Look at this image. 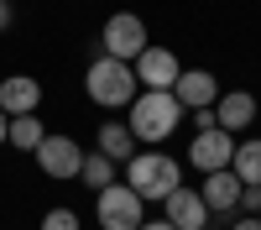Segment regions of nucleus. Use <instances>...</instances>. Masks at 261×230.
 Here are the masks:
<instances>
[{"mask_svg": "<svg viewBox=\"0 0 261 230\" xmlns=\"http://www.w3.org/2000/svg\"><path fill=\"white\" fill-rule=\"evenodd\" d=\"M188 120H193V131H214V105L209 110H188Z\"/></svg>", "mask_w": 261, "mask_h": 230, "instance_id": "20", "label": "nucleus"}, {"mask_svg": "<svg viewBox=\"0 0 261 230\" xmlns=\"http://www.w3.org/2000/svg\"><path fill=\"white\" fill-rule=\"evenodd\" d=\"M37 105H42V84L32 73H11V79H0V115L16 120V115H37Z\"/></svg>", "mask_w": 261, "mask_h": 230, "instance_id": "11", "label": "nucleus"}, {"mask_svg": "<svg viewBox=\"0 0 261 230\" xmlns=\"http://www.w3.org/2000/svg\"><path fill=\"white\" fill-rule=\"evenodd\" d=\"M125 188H130L141 204H146V199H167L172 188H183V167L172 162L162 146H151V152H136V157L125 162Z\"/></svg>", "mask_w": 261, "mask_h": 230, "instance_id": "3", "label": "nucleus"}, {"mask_svg": "<svg viewBox=\"0 0 261 230\" xmlns=\"http://www.w3.org/2000/svg\"><path fill=\"white\" fill-rule=\"evenodd\" d=\"M79 178L99 194V188H110V183H115V162L105 157V152H84V173H79Z\"/></svg>", "mask_w": 261, "mask_h": 230, "instance_id": "17", "label": "nucleus"}, {"mask_svg": "<svg viewBox=\"0 0 261 230\" xmlns=\"http://www.w3.org/2000/svg\"><path fill=\"white\" fill-rule=\"evenodd\" d=\"M162 209H167L162 220L172 230H209V209L199 199V188H172V194L162 199Z\"/></svg>", "mask_w": 261, "mask_h": 230, "instance_id": "12", "label": "nucleus"}, {"mask_svg": "<svg viewBox=\"0 0 261 230\" xmlns=\"http://www.w3.org/2000/svg\"><path fill=\"white\" fill-rule=\"evenodd\" d=\"M256 120V94L251 89H230V94H220L214 99V125H220V131H246V125Z\"/></svg>", "mask_w": 261, "mask_h": 230, "instance_id": "13", "label": "nucleus"}, {"mask_svg": "<svg viewBox=\"0 0 261 230\" xmlns=\"http://www.w3.org/2000/svg\"><path fill=\"white\" fill-rule=\"evenodd\" d=\"M130 68H136V84H146V89H172L178 73H183V63H178L172 47H146Z\"/></svg>", "mask_w": 261, "mask_h": 230, "instance_id": "9", "label": "nucleus"}, {"mask_svg": "<svg viewBox=\"0 0 261 230\" xmlns=\"http://www.w3.org/2000/svg\"><path fill=\"white\" fill-rule=\"evenodd\" d=\"M37 167L47 178H58V183H68V178H79L84 173V146L73 141V136H42V146H37Z\"/></svg>", "mask_w": 261, "mask_h": 230, "instance_id": "6", "label": "nucleus"}, {"mask_svg": "<svg viewBox=\"0 0 261 230\" xmlns=\"http://www.w3.org/2000/svg\"><path fill=\"white\" fill-rule=\"evenodd\" d=\"M241 178L230 173V167H220V173H204V188H199V199L209 209V220H230L235 209H241Z\"/></svg>", "mask_w": 261, "mask_h": 230, "instance_id": "8", "label": "nucleus"}, {"mask_svg": "<svg viewBox=\"0 0 261 230\" xmlns=\"http://www.w3.org/2000/svg\"><path fill=\"white\" fill-rule=\"evenodd\" d=\"M188 162L199 167V173H220V167H230L235 162V136L230 131H193V141H188Z\"/></svg>", "mask_w": 261, "mask_h": 230, "instance_id": "7", "label": "nucleus"}, {"mask_svg": "<svg viewBox=\"0 0 261 230\" xmlns=\"http://www.w3.org/2000/svg\"><path fill=\"white\" fill-rule=\"evenodd\" d=\"M99 152L110 162H130V157H136V136H130L125 120H105L99 125Z\"/></svg>", "mask_w": 261, "mask_h": 230, "instance_id": "14", "label": "nucleus"}, {"mask_svg": "<svg viewBox=\"0 0 261 230\" xmlns=\"http://www.w3.org/2000/svg\"><path fill=\"white\" fill-rule=\"evenodd\" d=\"M42 115H16L11 120V136H6V146H16V152H37L42 146Z\"/></svg>", "mask_w": 261, "mask_h": 230, "instance_id": "16", "label": "nucleus"}, {"mask_svg": "<svg viewBox=\"0 0 261 230\" xmlns=\"http://www.w3.org/2000/svg\"><path fill=\"white\" fill-rule=\"evenodd\" d=\"M11 21H16V11H11V0H0V32H6Z\"/></svg>", "mask_w": 261, "mask_h": 230, "instance_id": "22", "label": "nucleus"}, {"mask_svg": "<svg viewBox=\"0 0 261 230\" xmlns=\"http://www.w3.org/2000/svg\"><path fill=\"white\" fill-rule=\"evenodd\" d=\"M230 173L241 178V183H256V188H261V136L235 141V162H230Z\"/></svg>", "mask_w": 261, "mask_h": 230, "instance_id": "15", "label": "nucleus"}, {"mask_svg": "<svg viewBox=\"0 0 261 230\" xmlns=\"http://www.w3.org/2000/svg\"><path fill=\"white\" fill-rule=\"evenodd\" d=\"M220 94H225V89H220V79H214L209 68H183L178 84H172V99H178L183 110H209Z\"/></svg>", "mask_w": 261, "mask_h": 230, "instance_id": "10", "label": "nucleus"}, {"mask_svg": "<svg viewBox=\"0 0 261 230\" xmlns=\"http://www.w3.org/2000/svg\"><path fill=\"white\" fill-rule=\"evenodd\" d=\"M225 230H261V215H241V220H230Z\"/></svg>", "mask_w": 261, "mask_h": 230, "instance_id": "21", "label": "nucleus"}, {"mask_svg": "<svg viewBox=\"0 0 261 230\" xmlns=\"http://www.w3.org/2000/svg\"><path fill=\"white\" fill-rule=\"evenodd\" d=\"M183 120H188V110L172 99V89H146V94L130 99V110H125L130 136H136V141H151V146H162Z\"/></svg>", "mask_w": 261, "mask_h": 230, "instance_id": "1", "label": "nucleus"}, {"mask_svg": "<svg viewBox=\"0 0 261 230\" xmlns=\"http://www.w3.org/2000/svg\"><path fill=\"white\" fill-rule=\"evenodd\" d=\"M146 47H151V42H146V21H141L136 11H115L110 21H105V32H99V53H105V58L136 63Z\"/></svg>", "mask_w": 261, "mask_h": 230, "instance_id": "4", "label": "nucleus"}, {"mask_svg": "<svg viewBox=\"0 0 261 230\" xmlns=\"http://www.w3.org/2000/svg\"><path fill=\"white\" fill-rule=\"evenodd\" d=\"M136 230H172V225H167V220H141Z\"/></svg>", "mask_w": 261, "mask_h": 230, "instance_id": "23", "label": "nucleus"}, {"mask_svg": "<svg viewBox=\"0 0 261 230\" xmlns=\"http://www.w3.org/2000/svg\"><path fill=\"white\" fill-rule=\"evenodd\" d=\"M141 199L130 194L125 183H110V188H99V204H94V215H99V230H136L146 215H141Z\"/></svg>", "mask_w": 261, "mask_h": 230, "instance_id": "5", "label": "nucleus"}, {"mask_svg": "<svg viewBox=\"0 0 261 230\" xmlns=\"http://www.w3.org/2000/svg\"><path fill=\"white\" fill-rule=\"evenodd\" d=\"M241 209H246V215H261V188H256V183L241 188Z\"/></svg>", "mask_w": 261, "mask_h": 230, "instance_id": "19", "label": "nucleus"}, {"mask_svg": "<svg viewBox=\"0 0 261 230\" xmlns=\"http://www.w3.org/2000/svg\"><path fill=\"white\" fill-rule=\"evenodd\" d=\"M42 230H84V225H79V215H73L68 204H58V209L42 215Z\"/></svg>", "mask_w": 261, "mask_h": 230, "instance_id": "18", "label": "nucleus"}, {"mask_svg": "<svg viewBox=\"0 0 261 230\" xmlns=\"http://www.w3.org/2000/svg\"><path fill=\"white\" fill-rule=\"evenodd\" d=\"M84 89H89V99L99 105V110H130V99H136V68L120 58H94L89 68H84Z\"/></svg>", "mask_w": 261, "mask_h": 230, "instance_id": "2", "label": "nucleus"}, {"mask_svg": "<svg viewBox=\"0 0 261 230\" xmlns=\"http://www.w3.org/2000/svg\"><path fill=\"white\" fill-rule=\"evenodd\" d=\"M6 136H11V120H6V115H0V146H6Z\"/></svg>", "mask_w": 261, "mask_h": 230, "instance_id": "24", "label": "nucleus"}]
</instances>
